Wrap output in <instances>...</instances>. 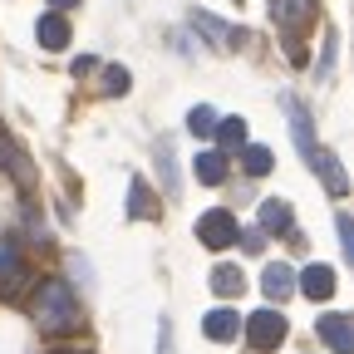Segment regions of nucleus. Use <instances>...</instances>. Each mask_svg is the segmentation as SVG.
Segmentation results:
<instances>
[{
    "instance_id": "nucleus-26",
    "label": "nucleus",
    "mask_w": 354,
    "mask_h": 354,
    "mask_svg": "<svg viewBox=\"0 0 354 354\" xmlns=\"http://www.w3.org/2000/svg\"><path fill=\"white\" fill-rule=\"evenodd\" d=\"M236 241H241V246H246V251H261V246H266V236H261V232H241V236H236Z\"/></svg>"
},
{
    "instance_id": "nucleus-4",
    "label": "nucleus",
    "mask_w": 354,
    "mask_h": 354,
    "mask_svg": "<svg viewBox=\"0 0 354 354\" xmlns=\"http://www.w3.org/2000/svg\"><path fill=\"white\" fill-rule=\"evenodd\" d=\"M241 330H246V344H251V349H276L290 325H286V315H281L276 305H266V310H256V315L241 320Z\"/></svg>"
},
{
    "instance_id": "nucleus-7",
    "label": "nucleus",
    "mask_w": 354,
    "mask_h": 354,
    "mask_svg": "<svg viewBox=\"0 0 354 354\" xmlns=\"http://www.w3.org/2000/svg\"><path fill=\"white\" fill-rule=\"evenodd\" d=\"M25 281H30V271H25L20 246L15 241H0V295H15Z\"/></svg>"
},
{
    "instance_id": "nucleus-21",
    "label": "nucleus",
    "mask_w": 354,
    "mask_h": 354,
    "mask_svg": "<svg viewBox=\"0 0 354 354\" xmlns=\"http://www.w3.org/2000/svg\"><path fill=\"white\" fill-rule=\"evenodd\" d=\"M187 133H192V138H212V133H216V109L212 104H197L187 113Z\"/></svg>"
},
{
    "instance_id": "nucleus-1",
    "label": "nucleus",
    "mask_w": 354,
    "mask_h": 354,
    "mask_svg": "<svg viewBox=\"0 0 354 354\" xmlns=\"http://www.w3.org/2000/svg\"><path fill=\"white\" fill-rule=\"evenodd\" d=\"M30 315H35L39 335H74V330L84 325V305H79V295L69 290V281H39Z\"/></svg>"
},
{
    "instance_id": "nucleus-10",
    "label": "nucleus",
    "mask_w": 354,
    "mask_h": 354,
    "mask_svg": "<svg viewBox=\"0 0 354 354\" xmlns=\"http://www.w3.org/2000/svg\"><path fill=\"white\" fill-rule=\"evenodd\" d=\"M290 290H295V266L271 261V266L261 271V295L271 300V305H281V300H290Z\"/></svg>"
},
{
    "instance_id": "nucleus-14",
    "label": "nucleus",
    "mask_w": 354,
    "mask_h": 354,
    "mask_svg": "<svg viewBox=\"0 0 354 354\" xmlns=\"http://www.w3.org/2000/svg\"><path fill=\"white\" fill-rule=\"evenodd\" d=\"M35 39H39V50H50V55H55V50H64V44H69V20H64V15H55V10H50V15H39Z\"/></svg>"
},
{
    "instance_id": "nucleus-12",
    "label": "nucleus",
    "mask_w": 354,
    "mask_h": 354,
    "mask_svg": "<svg viewBox=\"0 0 354 354\" xmlns=\"http://www.w3.org/2000/svg\"><path fill=\"white\" fill-rule=\"evenodd\" d=\"M202 335H207V339H216V344H232V339L241 335V315H236L232 305H216V310H207Z\"/></svg>"
},
{
    "instance_id": "nucleus-15",
    "label": "nucleus",
    "mask_w": 354,
    "mask_h": 354,
    "mask_svg": "<svg viewBox=\"0 0 354 354\" xmlns=\"http://www.w3.org/2000/svg\"><path fill=\"white\" fill-rule=\"evenodd\" d=\"M192 172H197L202 187H221V183H227V158H221V153H197Z\"/></svg>"
},
{
    "instance_id": "nucleus-11",
    "label": "nucleus",
    "mask_w": 354,
    "mask_h": 354,
    "mask_svg": "<svg viewBox=\"0 0 354 354\" xmlns=\"http://www.w3.org/2000/svg\"><path fill=\"white\" fill-rule=\"evenodd\" d=\"M295 290H305L310 300H330L335 290H339V281H335V266H305V271L295 276Z\"/></svg>"
},
{
    "instance_id": "nucleus-2",
    "label": "nucleus",
    "mask_w": 354,
    "mask_h": 354,
    "mask_svg": "<svg viewBox=\"0 0 354 354\" xmlns=\"http://www.w3.org/2000/svg\"><path fill=\"white\" fill-rule=\"evenodd\" d=\"M320 15V0H271V20L286 30V55L295 64H305V50H300V30H310Z\"/></svg>"
},
{
    "instance_id": "nucleus-18",
    "label": "nucleus",
    "mask_w": 354,
    "mask_h": 354,
    "mask_svg": "<svg viewBox=\"0 0 354 354\" xmlns=\"http://www.w3.org/2000/svg\"><path fill=\"white\" fill-rule=\"evenodd\" d=\"M241 167H246V177H266V172L276 167V158H271V148L246 143V148H241Z\"/></svg>"
},
{
    "instance_id": "nucleus-19",
    "label": "nucleus",
    "mask_w": 354,
    "mask_h": 354,
    "mask_svg": "<svg viewBox=\"0 0 354 354\" xmlns=\"http://www.w3.org/2000/svg\"><path fill=\"white\" fill-rule=\"evenodd\" d=\"M216 143L221 148H246V118H216Z\"/></svg>"
},
{
    "instance_id": "nucleus-27",
    "label": "nucleus",
    "mask_w": 354,
    "mask_h": 354,
    "mask_svg": "<svg viewBox=\"0 0 354 354\" xmlns=\"http://www.w3.org/2000/svg\"><path fill=\"white\" fill-rule=\"evenodd\" d=\"M50 6H55V15H64L69 6H79V0H50Z\"/></svg>"
},
{
    "instance_id": "nucleus-3",
    "label": "nucleus",
    "mask_w": 354,
    "mask_h": 354,
    "mask_svg": "<svg viewBox=\"0 0 354 354\" xmlns=\"http://www.w3.org/2000/svg\"><path fill=\"white\" fill-rule=\"evenodd\" d=\"M236 236H241L236 212L212 207V212H202V216H197V241H202L207 251H227V246H236Z\"/></svg>"
},
{
    "instance_id": "nucleus-16",
    "label": "nucleus",
    "mask_w": 354,
    "mask_h": 354,
    "mask_svg": "<svg viewBox=\"0 0 354 354\" xmlns=\"http://www.w3.org/2000/svg\"><path fill=\"white\" fill-rule=\"evenodd\" d=\"M212 290H216L221 300H236V295L246 290V276H241V266H216V271H212Z\"/></svg>"
},
{
    "instance_id": "nucleus-5",
    "label": "nucleus",
    "mask_w": 354,
    "mask_h": 354,
    "mask_svg": "<svg viewBox=\"0 0 354 354\" xmlns=\"http://www.w3.org/2000/svg\"><path fill=\"white\" fill-rule=\"evenodd\" d=\"M256 221H261V236H295V212L286 197H266Z\"/></svg>"
},
{
    "instance_id": "nucleus-24",
    "label": "nucleus",
    "mask_w": 354,
    "mask_h": 354,
    "mask_svg": "<svg viewBox=\"0 0 354 354\" xmlns=\"http://www.w3.org/2000/svg\"><path fill=\"white\" fill-rule=\"evenodd\" d=\"M335 232H339V251H344V261H354V221H349V212L335 216Z\"/></svg>"
},
{
    "instance_id": "nucleus-6",
    "label": "nucleus",
    "mask_w": 354,
    "mask_h": 354,
    "mask_svg": "<svg viewBox=\"0 0 354 354\" xmlns=\"http://www.w3.org/2000/svg\"><path fill=\"white\" fill-rule=\"evenodd\" d=\"M192 30H202L216 50H241L246 44V30H236V25H227V20H216V15H207V10H197L192 15Z\"/></svg>"
},
{
    "instance_id": "nucleus-8",
    "label": "nucleus",
    "mask_w": 354,
    "mask_h": 354,
    "mask_svg": "<svg viewBox=\"0 0 354 354\" xmlns=\"http://www.w3.org/2000/svg\"><path fill=\"white\" fill-rule=\"evenodd\" d=\"M310 167L320 172V183H325V192H330V197H344V192H349L344 162H339V158H335L330 148H315V153H310Z\"/></svg>"
},
{
    "instance_id": "nucleus-20",
    "label": "nucleus",
    "mask_w": 354,
    "mask_h": 354,
    "mask_svg": "<svg viewBox=\"0 0 354 354\" xmlns=\"http://www.w3.org/2000/svg\"><path fill=\"white\" fill-rule=\"evenodd\" d=\"M158 207L148 202V183H143V177H133V183H128V216L133 221H138V216H153Z\"/></svg>"
},
{
    "instance_id": "nucleus-23",
    "label": "nucleus",
    "mask_w": 354,
    "mask_h": 354,
    "mask_svg": "<svg viewBox=\"0 0 354 354\" xmlns=\"http://www.w3.org/2000/svg\"><path fill=\"white\" fill-rule=\"evenodd\" d=\"M128 84H133V79H128L123 64H109V69H104V94H128Z\"/></svg>"
},
{
    "instance_id": "nucleus-9",
    "label": "nucleus",
    "mask_w": 354,
    "mask_h": 354,
    "mask_svg": "<svg viewBox=\"0 0 354 354\" xmlns=\"http://www.w3.org/2000/svg\"><path fill=\"white\" fill-rule=\"evenodd\" d=\"M315 330L330 344V354H354V320L349 315H320Z\"/></svg>"
},
{
    "instance_id": "nucleus-22",
    "label": "nucleus",
    "mask_w": 354,
    "mask_h": 354,
    "mask_svg": "<svg viewBox=\"0 0 354 354\" xmlns=\"http://www.w3.org/2000/svg\"><path fill=\"white\" fill-rule=\"evenodd\" d=\"M158 172H162V192H177V167H172V143H158Z\"/></svg>"
},
{
    "instance_id": "nucleus-25",
    "label": "nucleus",
    "mask_w": 354,
    "mask_h": 354,
    "mask_svg": "<svg viewBox=\"0 0 354 354\" xmlns=\"http://www.w3.org/2000/svg\"><path fill=\"white\" fill-rule=\"evenodd\" d=\"M158 354H172V325L158 320Z\"/></svg>"
},
{
    "instance_id": "nucleus-13",
    "label": "nucleus",
    "mask_w": 354,
    "mask_h": 354,
    "mask_svg": "<svg viewBox=\"0 0 354 354\" xmlns=\"http://www.w3.org/2000/svg\"><path fill=\"white\" fill-rule=\"evenodd\" d=\"M286 113H290V133H295V148H300V158L310 162V153L320 148V143H315V128H310V109H305L300 99H286Z\"/></svg>"
},
{
    "instance_id": "nucleus-17",
    "label": "nucleus",
    "mask_w": 354,
    "mask_h": 354,
    "mask_svg": "<svg viewBox=\"0 0 354 354\" xmlns=\"http://www.w3.org/2000/svg\"><path fill=\"white\" fill-rule=\"evenodd\" d=\"M0 167H6V172H15L20 183H30V162H25V153L15 148V138H10L6 128H0Z\"/></svg>"
},
{
    "instance_id": "nucleus-28",
    "label": "nucleus",
    "mask_w": 354,
    "mask_h": 354,
    "mask_svg": "<svg viewBox=\"0 0 354 354\" xmlns=\"http://www.w3.org/2000/svg\"><path fill=\"white\" fill-rule=\"evenodd\" d=\"M59 354H88V349H59Z\"/></svg>"
}]
</instances>
